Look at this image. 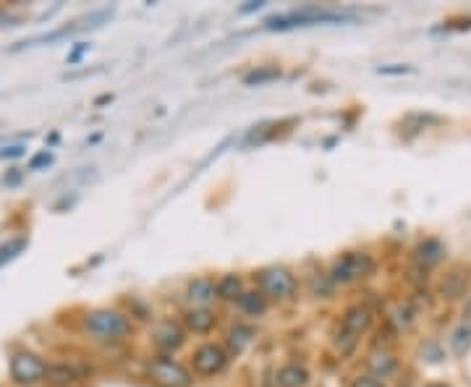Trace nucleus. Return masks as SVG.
Here are the masks:
<instances>
[{
  "mask_svg": "<svg viewBox=\"0 0 471 387\" xmlns=\"http://www.w3.org/2000/svg\"><path fill=\"white\" fill-rule=\"evenodd\" d=\"M45 361L34 353H29V350H19V353L11 356V377L19 385H34L45 377Z\"/></svg>",
  "mask_w": 471,
  "mask_h": 387,
  "instance_id": "39448f33",
  "label": "nucleus"
},
{
  "mask_svg": "<svg viewBox=\"0 0 471 387\" xmlns=\"http://www.w3.org/2000/svg\"><path fill=\"white\" fill-rule=\"evenodd\" d=\"M463 324H471V298L463 306Z\"/></svg>",
  "mask_w": 471,
  "mask_h": 387,
  "instance_id": "c85d7f7f",
  "label": "nucleus"
},
{
  "mask_svg": "<svg viewBox=\"0 0 471 387\" xmlns=\"http://www.w3.org/2000/svg\"><path fill=\"white\" fill-rule=\"evenodd\" d=\"M451 345H453V353L456 356H466L471 350V324H461V327H456L451 338Z\"/></svg>",
  "mask_w": 471,
  "mask_h": 387,
  "instance_id": "a211bd4d",
  "label": "nucleus"
},
{
  "mask_svg": "<svg viewBox=\"0 0 471 387\" xmlns=\"http://www.w3.org/2000/svg\"><path fill=\"white\" fill-rule=\"evenodd\" d=\"M262 6H265V3H249V6H244V8H241V13H249V11H257V8H262Z\"/></svg>",
  "mask_w": 471,
  "mask_h": 387,
  "instance_id": "c756f323",
  "label": "nucleus"
},
{
  "mask_svg": "<svg viewBox=\"0 0 471 387\" xmlns=\"http://www.w3.org/2000/svg\"><path fill=\"white\" fill-rule=\"evenodd\" d=\"M228 364V353L220 348V345H215V343H207V345H199L194 353V369L204 377H213L218 372H222Z\"/></svg>",
  "mask_w": 471,
  "mask_h": 387,
  "instance_id": "6e6552de",
  "label": "nucleus"
},
{
  "mask_svg": "<svg viewBox=\"0 0 471 387\" xmlns=\"http://www.w3.org/2000/svg\"><path fill=\"white\" fill-rule=\"evenodd\" d=\"M45 377L50 379L53 385L65 387V385H74L76 382V372L71 367H65V364H58V367H47Z\"/></svg>",
  "mask_w": 471,
  "mask_h": 387,
  "instance_id": "6ab92c4d",
  "label": "nucleus"
},
{
  "mask_svg": "<svg viewBox=\"0 0 471 387\" xmlns=\"http://www.w3.org/2000/svg\"><path fill=\"white\" fill-rule=\"evenodd\" d=\"M370 369H372V374L375 377H388V374H393L396 372V367H398V361H396V356L393 353H388V350H375L370 356Z\"/></svg>",
  "mask_w": 471,
  "mask_h": 387,
  "instance_id": "ddd939ff",
  "label": "nucleus"
},
{
  "mask_svg": "<svg viewBox=\"0 0 471 387\" xmlns=\"http://www.w3.org/2000/svg\"><path fill=\"white\" fill-rule=\"evenodd\" d=\"M351 387H385V382L375 374H359V377H353Z\"/></svg>",
  "mask_w": 471,
  "mask_h": 387,
  "instance_id": "5701e85b",
  "label": "nucleus"
},
{
  "mask_svg": "<svg viewBox=\"0 0 471 387\" xmlns=\"http://www.w3.org/2000/svg\"><path fill=\"white\" fill-rule=\"evenodd\" d=\"M239 296H241V280L236 275H225L218 283V298L231 301V298H239Z\"/></svg>",
  "mask_w": 471,
  "mask_h": 387,
  "instance_id": "4be33fe9",
  "label": "nucleus"
},
{
  "mask_svg": "<svg viewBox=\"0 0 471 387\" xmlns=\"http://www.w3.org/2000/svg\"><path fill=\"white\" fill-rule=\"evenodd\" d=\"M375 272V262H372L370 254L364 251H351L341 257L330 269V280L333 283H353V280H361V277H370Z\"/></svg>",
  "mask_w": 471,
  "mask_h": 387,
  "instance_id": "20e7f679",
  "label": "nucleus"
},
{
  "mask_svg": "<svg viewBox=\"0 0 471 387\" xmlns=\"http://www.w3.org/2000/svg\"><path fill=\"white\" fill-rule=\"evenodd\" d=\"M84 327L100 341H118L123 335H129L131 322L115 309H97L84 317Z\"/></svg>",
  "mask_w": 471,
  "mask_h": 387,
  "instance_id": "7ed1b4c3",
  "label": "nucleus"
},
{
  "mask_svg": "<svg viewBox=\"0 0 471 387\" xmlns=\"http://www.w3.org/2000/svg\"><path fill=\"white\" fill-rule=\"evenodd\" d=\"M443 257H445V246L437 239L422 241V243L416 246V251H414L416 265H419V267H425V269L427 267H434L437 262H443Z\"/></svg>",
  "mask_w": 471,
  "mask_h": 387,
  "instance_id": "9d476101",
  "label": "nucleus"
},
{
  "mask_svg": "<svg viewBox=\"0 0 471 387\" xmlns=\"http://www.w3.org/2000/svg\"><path fill=\"white\" fill-rule=\"evenodd\" d=\"M330 288H333V280H330V275L327 277H312V291L314 293H322V296H330Z\"/></svg>",
  "mask_w": 471,
  "mask_h": 387,
  "instance_id": "b1692460",
  "label": "nucleus"
},
{
  "mask_svg": "<svg viewBox=\"0 0 471 387\" xmlns=\"http://www.w3.org/2000/svg\"><path fill=\"white\" fill-rule=\"evenodd\" d=\"M372 327V309L370 306H351L346 317H343V324H341V332L335 335V353H341V356H351L353 348H356V343L364 332Z\"/></svg>",
  "mask_w": 471,
  "mask_h": 387,
  "instance_id": "f03ea898",
  "label": "nucleus"
},
{
  "mask_svg": "<svg viewBox=\"0 0 471 387\" xmlns=\"http://www.w3.org/2000/svg\"><path fill=\"white\" fill-rule=\"evenodd\" d=\"M24 249H27V239H11V241H6V243L0 246V267H3V265H8L11 259L19 257Z\"/></svg>",
  "mask_w": 471,
  "mask_h": 387,
  "instance_id": "412c9836",
  "label": "nucleus"
},
{
  "mask_svg": "<svg viewBox=\"0 0 471 387\" xmlns=\"http://www.w3.org/2000/svg\"><path fill=\"white\" fill-rule=\"evenodd\" d=\"M149 379L157 387H191V374L178 361L155 359L149 364Z\"/></svg>",
  "mask_w": 471,
  "mask_h": 387,
  "instance_id": "423d86ee",
  "label": "nucleus"
},
{
  "mask_svg": "<svg viewBox=\"0 0 471 387\" xmlns=\"http://www.w3.org/2000/svg\"><path fill=\"white\" fill-rule=\"evenodd\" d=\"M408 71V65H393V68H385V65H382V68H379V74H406Z\"/></svg>",
  "mask_w": 471,
  "mask_h": 387,
  "instance_id": "bb28decb",
  "label": "nucleus"
},
{
  "mask_svg": "<svg viewBox=\"0 0 471 387\" xmlns=\"http://www.w3.org/2000/svg\"><path fill=\"white\" fill-rule=\"evenodd\" d=\"M309 382V372L301 364H286L277 372V387H304Z\"/></svg>",
  "mask_w": 471,
  "mask_h": 387,
  "instance_id": "9b49d317",
  "label": "nucleus"
},
{
  "mask_svg": "<svg viewBox=\"0 0 471 387\" xmlns=\"http://www.w3.org/2000/svg\"><path fill=\"white\" fill-rule=\"evenodd\" d=\"M215 296H218V286H215L213 280H207V277H199V280H194V283L189 286V298H191L196 306H207Z\"/></svg>",
  "mask_w": 471,
  "mask_h": 387,
  "instance_id": "f8f14e48",
  "label": "nucleus"
},
{
  "mask_svg": "<svg viewBox=\"0 0 471 387\" xmlns=\"http://www.w3.org/2000/svg\"><path fill=\"white\" fill-rule=\"evenodd\" d=\"M53 163V155L50 152H39V155H34L32 160H29V170H39V167H47Z\"/></svg>",
  "mask_w": 471,
  "mask_h": 387,
  "instance_id": "393cba45",
  "label": "nucleus"
},
{
  "mask_svg": "<svg viewBox=\"0 0 471 387\" xmlns=\"http://www.w3.org/2000/svg\"><path fill=\"white\" fill-rule=\"evenodd\" d=\"M186 327L191 332L204 335V332H210L215 327V314L207 312V309H191V312L186 314Z\"/></svg>",
  "mask_w": 471,
  "mask_h": 387,
  "instance_id": "2eb2a0df",
  "label": "nucleus"
},
{
  "mask_svg": "<svg viewBox=\"0 0 471 387\" xmlns=\"http://www.w3.org/2000/svg\"><path fill=\"white\" fill-rule=\"evenodd\" d=\"M259 288L270 298H286L296 291V277L286 267H270L259 272Z\"/></svg>",
  "mask_w": 471,
  "mask_h": 387,
  "instance_id": "0eeeda50",
  "label": "nucleus"
},
{
  "mask_svg": "<svg viewBox=\"0 0 471 387\" xmlns=\"http://www.w3.org/2000/svg\"><path fill=\"white\" fill-rule=\"evenodd\" d=\"M254 338V330H251L249 324H236L231 332H228V350H231L233 356H239L241 350L246 348Z\"/></svg>",
  "mask_w": 471,
  "mask_h": 387,
  "instance_id": "f3484780",
  "label": "nucleus"
},
{
  "mask_svg": "<svg viewBox=\"0 0 471 387\" xmlns=\"http://www.w3.org/2000/svg\"><path fill=\"white\" fill-rule=\"evenodd\" d=\"M277 76H280V68L275 65H270V68H257V71H251V74L244 76V84L246 87H254V84H268V82H275Z\"/></svg>",
  "mask_w": 471,
  "mask_h": 387,
  "instance_id": "aec40b11",
  "label": "nucleus"
},
{
  "mask_svg": "<svg viewBox=\"0 0 471 387\" xmlns=\"http://www.w3.org/2000/svg\"><path fill=\"white\" fill-rule=\"evenodd\" d=\"M427 387H448V385H443V382H432V385H427Z\"/></svg>",
  "mask_w": 471,
  "mask_h": 387,
  "instance_id": "7c9ffc66",
  "label": "nucleus"
},
{
  "mask_svg": "<svg viewBox=\"0 0 471 387\" xmlns=\"http://www.w3.org/2000/svg\"><path fill=\"white\" fill-rule=\"evenodd\" d=\"M24 155V147H8L0 152V157H21Z\"/></svg>",
  "mask_w": 471,
  "mask_h": 387,
  "instance_id": "cd10ccee",
  "label": "nucleus"
},
{
  "mask_svg": "<svg viewBox=\"0 0 471 387\" xmlns=\"http://www.w3.org/2000/svg\"><path fill=\"white\" fill-rule=\"evenodd\" d=\"M346 19H351V13H338V11H322L314 8V6H306V8L291 11V13H283V16H272V19L265 21V29L283 32V29L312 27V24H333V21H346Z\"/></svg>",
  "mask_w": 471,
  "mask_h": 387,
  "instance_id": "f257e3e1",
  "label": "nucleus"
},
{
  "mask_svg": "<svg viewBox=\"0 0 471 387\" xmlns=\"http://www.w3.org/2000/svg\"><path fill=\"white\" fill-rule=\"evenodd\" d=\"M155 345L160 350H176L184 345V330L173 319H163L155 327Z\"/></svg>",
  "mask_w": 471,
  "mask_h": 387,
  "instance_id": "1a4fd4ad",
  "label": "nucleus"
},
{
  "mask_svg": "<svg viewBox=\"0 0 471 387\" xmlns=\"http://www.w3.org/2000/svg\"><path fill=\"white\" fill-rule=\"evenodd\" d=\"M87 47H89V45H79V47H74V53L68 56V63H71V65L79 63V58H82L84 53H87Z\"/></svg>",
  "mask_w": 471,
  "mask_h": 387,
  "instance_id": "a878e982",
  "label": "nucleus"
},
{
  "mask_svg": "<svg viewBox=\"0 0 471 387\" xmlns=\"http://www.w3.org/2000/svg\"><path fill=\"white\" fill-rule=\"evenodd\" d=\"M239 309L241 312L251 314V317H259V314H265V309H268V296L259 293V291L241 293L239 296Z\"/></svg>",
  "mask_w": 471,
  "mask_h": 387,
  "instance_id": "dca6fc26",
  "label": "nucleus"
},
{
  "mask_svg": "<svg viewBox=\"0 0 471 387\" xmlns=\"http://www.w3.org/2000/svg\"><path fill=\"white\" fill-rule=\"evenodd\" d=\"M466 283H469L466 272L453 269L451 275H445V280L440 283V293H443L445 298H458V296H463V291H466Z\"/></svg>",
  "mask_w": 471,
  "mask_h": 387,
  "instance_id": "4468645a",
  "label": "nucleus"
}]
</instances>
